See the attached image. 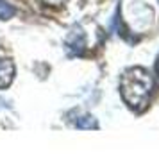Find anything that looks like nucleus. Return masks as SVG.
<instances>
[{
	"label": "nucleus",
	"mask_w": 159,
	"mask_h": 154,
	"mask_svg": "<svg viewBox=\"0 0 159 154\" xmlns=\"http://www.w3.org/2000/svg\"><path fill=\"white\" fill-rule=\"evenodd\" d=\"M154 90V79L141 66H130L120 77V95L134 111H143Z\"/></svg>",
	"instance_id": "1"
},
{
	"label": "nucleus",
	"mask_w": 159,
	"mask_h": 154,
	"mask_svg": "<svg viewBox=\"0 0 159 154\" xmlns=\"http://www.w3.org/2000/svg\"><path fill=\"white\" fill-rule=\"evenodd\" d=\"M86 47V38L80 30H73L66 40V50L70 56H80Z\"/></svg>",
	"instance_id": "2"
},
{
	"label": "nucleus",
	"mask_w": 159,
	"mask_h": 154,
	"mask_svg": "<svg viewBox=\"0 0 159 154\" xmlns=\"http://www.w3.org/2000/svg\"><path fill=\"white\" fill-rule=\"evenodd\" d=\"M15 63L11 59L0 58V88H7L15 79Z\"/></svg>",
	"instance_id": "3"
},
{
	"label": "nucleus",
	"mask_w": 159,
	"mask_h": 154,
	"mask_svg": "<svg viewBox=\"0 0 159 154\" xmlns=\"http://www.w3.org/2000/svg\"><path fill=\"white\" fill-rule=\"evenodd\" d=\"M75 125L79 129H98V122L93 115H80L77 120H75Z\"/></svg>",
	"instance_id": "4"
},
{
	"label": "nucleus",
	"mask_w": 159,
	"mask_h": 154,
	"mask_svg": "<svg viewBox=\"0 0 159 154\" xmlns=\"http://www.w3.org/2000/svg\"><path fill=\"white\" fill-rule=\"evenodd\" d=\"M13 15H15V9L6 0H0V20H9Z\"/></svg>",
	"instance_id": "5"
},
{
	"label": "nucleus",
	"mask_w": 159,
	"mask_h": 154,
	"mask_svg": "<svg viewBox=\"0 0 159 154\" xmlns=\"http://www.w3.org/2000/svg\"><path fill=\"white\" fill-rule=\"evenodd\" d=\"M43 2H47L48 6H61V4H65L66 0H43Z\"/></svg>",
	"instance_id": "6"
},
{
	"label": "nucleus",
	"mask_w": 159,
	"mask_h": 154,
	"mask_svg": "<svg viewBox=\"0 0 159 154\" xmlns=\"http://www.w3.org/2000/svg\"><path fill=\"white\" fill-rule=\"evenodd\" d=\"M156 75H157V79H159V56L156 59Z\"/></svg>",
	"instance_id": "7"
}]
</instances>
